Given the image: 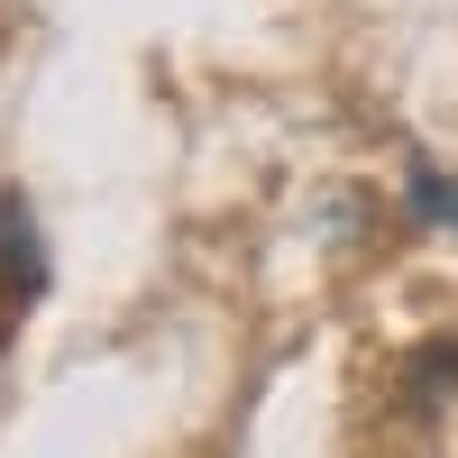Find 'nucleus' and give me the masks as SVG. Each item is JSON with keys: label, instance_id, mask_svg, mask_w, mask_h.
<instances>
[{"label": "nucleus", "instance_id": "nucleus-1", "mask_svg": "<svg viewBox=\"0 0 458 458\" xmlns=\"http://www.w3.org/2000/svg\"><path fill=\"white\" fill-rule=\"evenodd\" d=\"M449 394H458V339H422L412 367H403V403L431 412V403H449Z\"/></svg>", "mask_w": 458, "mask_h": 458}, {"label": "nucleus", "instance_id": "nucleus-2", "mask_svg": "<svg viewBox=\"0 0 458 458\" xmlns=\"http://www.w3.org/2000/svg\"><path fill=\"white\" fill-rule=\"evenodd\" d=\"M412 211L458 229V174H431V165H412Z\"/></svg>", "mask_w": 458, "mask_h": 458}]
</instances>
